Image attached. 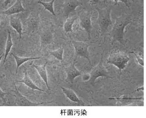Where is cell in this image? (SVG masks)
I'll use <instances>...</instances> for the list:
<instances>
[{
  "instance_id": "cell-1",
  "label": "cell",
  "mask_w": 146,
  "mask_h": 118,
  "mask_svg": "<svg viewBox=\"0 0 146 118\" xmlns=\"http://www.w3.org/2000/svg\"><path fill=\"white\" fill-rule=\"evenodd\" d=\"M126 25L127 22L123 16L117 17L110 32V35L114 40L123 44L125 42L123 32Z\"/></svg>"
},
{
  "instance_id": "cell-2",
  "label": "cell",
  "mask_w": 146,
  "mask_h": 118,
  "mask_svg": "<svg viewBox=\"0 0 146 118\" xmlns=\"http://www.w3.org/2000/svg\"><path fill=\"white\" fill-rule=\"evenodd\" d=\"M98 13L97 23L101 31L106 32L108 31V27L112 24L111 18V8L107 7L103 9L97 7Z\"/></svg>"
},
{
  "instance_id": "cell-3",
  "label": "cell",
  "mask_w": 146,
  "mask_h": 118,
  "mask_svg": "<svg viewBox=\"0 0 146 118\" xmlns=\"http://www.w3.org/2000/svg\"><path fill=\"white\" fill-rule=\"evenodd\" d=\"M129 60V58L125 53L119 51H115L110 54L107 63L116 66L121 72L125 68Z\"/></svg>"
},
{
  "instance_id": "cell-4",
  "label": "cell",
  "mask_w": 146,
  "mask_h": 118,
  "mask_svg": "<svg viewBox=\"0 0 146 118\" xmlns=\"http://www.w3.org/2000/svg\"><path fill=\"white\" fill-rule=\"evenodd\" d=\"M103 55L98 64L94 67L91 70L90 73L91 78L89 81L92 85L95 83L97 78L100 77H104L106 78H110L108 72L102 63Z\"/></svg>"
},
{
  "instance_id": "cell-5",
  "label": "cell",
  "mask_w": 146,
  "mask_h": 118,
  "mask_svg": "<svg viewBox=\"0 0 146 118\" xmlns=\"http://www.w3.org/2000/svg\"><path fill=\"white\" fill-rule=\"evenodd\" d=\"M72 43L74 48L76 54L79 56L86 58L91 64L88 50L89 44L83 42L74 40H72Z\"/></svg>"
},
{
  "instance_id": "cell-6",
  "label": "cell",
  "mask_w": 146,
  "mask_h": 118,
  "mask_svg": "<svg viewBox=\"0 0 146 118\" xmlns=\"http://www.w3.org/2000/svg\"><path fill=\"white\" fill-rule=\"evenodd\" d=\"M79 18L80 26L90 34L92 29L91 13L90 12L83 11L80 13Z\"/></svg>"
},
{
  "instance_id": "cell-7",
  "label": "cell",
  "mask_w": 146,
  "mask_h": 118,
  "mask_svg": "<svg viewBox=\"0 0 146 118\" xmlns=\"http://www.w3.org/2000/svg\"><path fill=\"white\" fill-rule=\"evenodd\" d=\"M15 103L17 106H37L44 103L42 102L36 103L28 100L23 95L17 90L15 85Z\"/></svg>"
},
{
  "instance_id": "cell-8",
  "label": "cell",
  "mask_w": 146,
  "mask_h": 118,
  "mask_svg": "<svg viewBox=\"0 0 146 118\" xmlns=\"http://www.w3.org/2000/svg\"><path fill=\"white\" fill-rule=\"evenodd\" d=\"M74 64V62L72 63L68 66L64 68L67 75L65 79L66 82L72 83L76 77L81 75L83 71L78 70L75 67Z\"/></svg>"
},
{
  "instance_id": "cell-9",
  "label": "cell",
  "mask_w": 146,
  "mask_h": 118,
  "mask_svg": "<svg viewBox=\"0 0 146 118\" xmlns=\"http://www.w3.org/2000/svg\"><path fill=\"white\" fill-rule=\"evenodd\" d=\"M82 3L77 0H65L62 5V7L65 15L68 17L70 13L75 12L76 8L81 6Z\"/></svg>"
},
{
  "instance_id": "cell-10",
  "label": "cell",
  "mask_w": 146,
  "mask_h": 118,
  "mask_svg": "<svg viewBox=\"0 0 146 118\" xmlns=\"http://www.w3.org/2000/svg\"><path fill=\"white\" fill-rule=\"evenodd\" d=\"M26 10L22 5L21 1L17 0L8 9L1 12V13L3 14L11 15L21 12H24Z\"/></svg>"
},
{
  "instance_id": "cell-11",
  "label": "cell",
  "mask_w": 146,
  "mask_h": 118,
  "mask_svg": "<svg viewBox=\"0 0 146 118\" xmlns=\"http://www.w3.org/2000/svg\"><path fill=\"white\" fill-rule=\"evenodd\" d=\"M17 82L23 83L29 87L33 89L47 92L46 91L40 88L34 84L29 76L27 70L26 69L24 70V76L23 78L21 80L18 81Z\"/></svg>"
},
{
  "instance_id": "cell-12",
  "label": "cell",
  "mask_w": 146,
  "mask_h": 118,
  "mask_svg": "<svg viewBox=\"0 0 146 118\" xmlns=\"http://www.w3.org/2000/svg\"><path fill=\"white\" fill-rule=\"evenodd\" d=\"M63 93L67 98L71 101L82 105H84V103L77 96L75 92L72 89L61 87Z\"/></svg>"
},
{
  "instance_id": "cell-13",
  "label": "cell",
  "mask_w": 146,
  "mask_h": 118,
  "mask_svg": "<svg viewBox=\"0 0 146 118\" xmlns=\"http://www.w3.org/2000/svg\"><path fill=\"white\" fill-rule=\"evenodd\" d=\"M47 62L44 65L42 66L36 65L33 64V66L36 69L40 76L45 82L48 89L49 88L48 85L46 66Z\"/></svg>"
},
{
  "instance_id": "cell-14",
  "label": "cell",
  "mask_w": 146,
  "mask_h": 118,
  "mask_svg": "<svg viewBox=\"0 0 146 118\" xmlns=\"http://www.w3.org/2000/svg\"><path fill=\"white\" fill-rule=\"evenodd\" d=\"M10 24L19 34L20 38H21L22 34V26L19 18L11 17L10 19Z\"/></svg>"
},
{
  "instance_id": "cell-15",
  "label": "cell",
  "mask_w": 146,
  "mask_h": 118,
  "mask_svg": "<svg viewBox=\"0 0 146 118\" xmlns=\"http://www.w3.org/2000/svg\"><path fill=\"white\" fill-rule=\"evenodd\" d=\"M77 18L76 17L67 18L64 24V30L65 32H72L73 25Z\"/></svg>"
},
{
  "instance_id": "cell-16",
  "label": "cell",
  "mask_w": 146,
  "mask_h": 118,
  "mask_svg": "<svg viewBox=\"0 0 146 118\" xmlns=\"http://www.w3.org/2000/svg\"><path fill=\"white\" fill-rule=\"evenodd\" d=\"M13 55L15 60L17 64L16 73H17L18 69L19 66L23 64L30 60L39 59L40 58L39 57L32 58L21 57L18 56L14 54H13Z\"/></svg>"
},
{
  "instance_id": "cell-17",
  "label": "cell",
  "mask_w": 146,
  "mask_h": 118,
  "mask_svg": "<svg viewBox=\"0 0 146 118\" xmlns=\"http://www.w3.org/2000/svg\"><path fill=\"white\" fill-rule=\"evenodd\" d=\"M10 34V32L9 31L8 33L7 38L6 45L5 56L3 60L4 63L5 62L7 58L13 45Z\"/></svg>"
},
{
  "instance_id": "cell-18",
  "label": "cell",
  "mask_w": 146,
  "mask_h": 118,
  "mask_svg": "<svg viewBox=\"0 0 146 118\" xmlns=\"http://www.w3.org/2000/svg\"><path fill=\"white\" fill-rule=\"evenodd\" d=\"M54 1V0H52L49 2H44L39 0L37 2L38 3H40L46 9L49 11L53 15H55L53 7V3Z\"/></svg>"
},
{
  "instance_id": "cell-19",
  "label": "cell",
  "mask_w": 146,
  "mask_h": 118,
  "mask_svg": "<svg viewBox=\"0 0 146 118\" xmlns=\"http://www.w3.org/2000/svg\"><path fill=\"white\" fill-rule=\"evenodd\" d=\"M63 53L64 49L62 48H60L56 50L50 51L49 52L51 55L60 60H63Z\"/></svg>"
},
{
  "instance_id": "cell-20",
  "label": "cell",
  "mask_w": 146,
  "mask_h": 118,
  "mask_svg": "<svg viewBox=\"0 0 146 118\" xmlns=\"http://www.w3.org/2000/svg\"><path fill=\"white\" fill-rule=\"evenodd\" d=\"M81 76L82 80L84 82L89 81L91 78L90 73L86 71H83Z\"/></svg>"
}]
</instances>
